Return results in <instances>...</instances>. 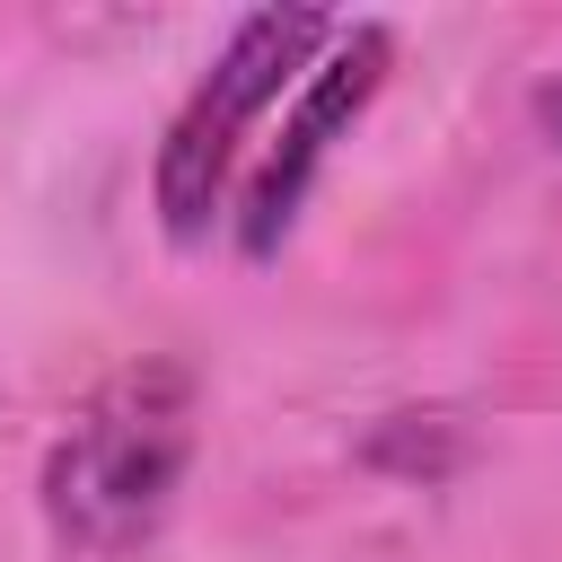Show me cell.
Masks as SVG:
<instances>
[{"label":"cell","instance_id":"1","mask_svg":"<svg viewBox=\"0 0 562 562\" xmlns=\"http://www.w3.org/2000/svg\"><path fill=\"white\" fill-rule=\"evenodd\" d=\"M193 448H202V386L184 360L149 351V360H123L70 422L61 439L44 448V474H35V501H44V527L61 553H88V562H123L140 553L184 474H193Z\"/></svg>","mask_w":562,"mask_h":562},{"label":"cell","instance_id":"2","mask_svg":"<svg viewBox=\"0 0 562 562\" xmlns=\"http://www.w3.org/2000/svg\"><path fill=\"white\" fill-rule=\"evenodd\" d=\"M342 18L325 9H255L228 26V44L211 53V70L193 79V97L176 105L167 140H158V167H149V202H158V228L176 246H202L228 211V176L255 140V123L281 105L290 79L316 70V53L334 44Z\"/></svg>","mask_w":562,"mask_h":562},{"label":"cell","instance_id":"3","mask_svg":"<svg viewBox=\"0 0 562 562\" xmlns=\"http://www.w3.org/2000/svg\"><path fill=\"white\" fill-rule=\"evenodd\" d=\"M386 61H395V35H386L378 18L334 26V44L316 53V70L299 79L281 132H272L263 167L246 176V202H237V246H246V263H272V255H281V237L299 228L325 158L351 140V123L369 114V97L386 88Z\"/></svg>","mask_w":562,"mask_h":562},{"label":"cell","instance_id":"4","mask_svg":"<svg viewBox=\"0 0 562 562\" xmlns=\"http://www.w3.org/2000/svg\"><path fill=\"white\" fill-rule=\"evenodd\" d=\"M536 123H544V140L562 149V70H553V79L536 88Z\"/></svg>","mask_w":562,"mask_h":562}]
</instances>
